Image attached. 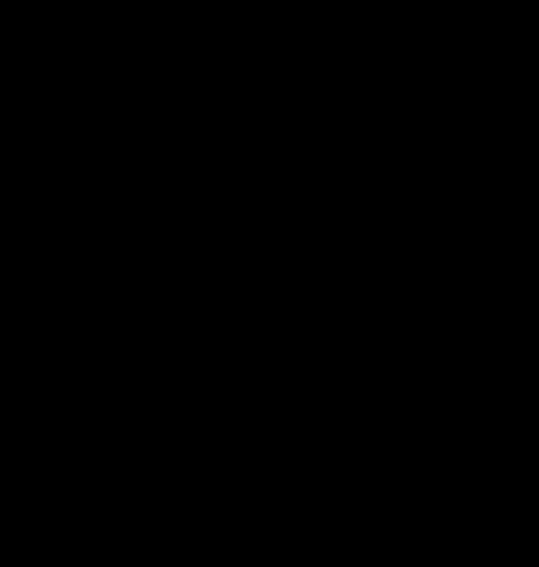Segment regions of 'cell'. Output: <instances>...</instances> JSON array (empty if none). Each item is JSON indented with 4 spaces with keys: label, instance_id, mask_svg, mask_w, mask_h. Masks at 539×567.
Returning a JSON list of instances; mask_svg holds the SVG:
<instances>
[]
</instances>
